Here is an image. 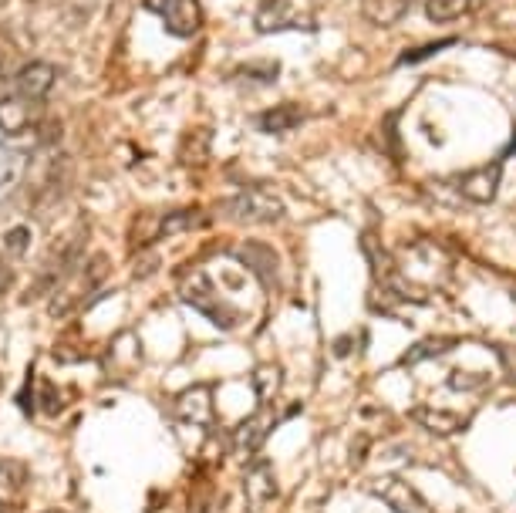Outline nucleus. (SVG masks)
I'll return each instance as SVG.
<instances>
[{
  "label": "nucleus",
  "instance_id": "f257e3e1",
  "mask_svg": "<svg viewBox=\"0 0 516 513\" xmlns=\"http://www.w3.org/2000/svg\"><path fill=\"white\" fill-rule=\"evenodd\" d=\"M179 297L203 311L206 318H213L220 328H233V324H237V314H230V308L216 297V287L203 270H193V274H186L183 281H179Z\"/></svg>",
  "mask_w": 516,
  "mask_h": 513
},
{
  "label": "nucleus",
  "instance_id": "f03ea898",
  "mask_svg": "<svg viewBox=\"0 0 516 513\" xmlns=\"http://www.w3.org/2000/svg\"><path fill=\"white\" fill-rule=\"evenodd\" d=\"M223 213L237 223H277L284 220L287 206L277 196L264 193V189H247V193H237L233 200H226Z\"/></svg>",
  "mask_w": 516,
  "mask_h": 513
},
{
  "label": "nucleus",
  "instance_id": "7ed1b4c3",
  "mask_svg": "<svg viewBox=\"0 0 516 513\" xmlns=\"http://www.w3.org/2000/svg\"><path fill=\"white\" fill-rule=\"evenodd\" d=\"M365 490L375 500H382L392 513H432L429 503L422 500V493L415 490L409 480H402V476H395V473L375 476V480H368Z\"/></svg>",
  "mask_w": 516,
  "mask_h": 513
},
{
  "label": "nucleus",
  "instance_id": "20e7f679",
  "mask_svg": "<svg viewBox=\"0 0 516 513\" xmlns=\"http://www.w3.org/2000/svg\"><path fill=\"white\" fill-rule=\"evenodd\" d=\"M146 11L159 14L172 38H193L203 27V7L199 0H146Z\"/></svg>",
  "mask_w": 516,
  "mask_h": 513
},
{
  "label": "nucleus",
  "instance_id": "39448f33",
  "mask_svg": "<svg viewBox=\"0 0 516 513\" xmlns=\"http://www.w3.org/2000/svg\"><path fill=\"white\" fill-rule=\"evenodd\" d=\"M274 426H277L274 409H270V405H260V412H253V416H247L237 429H233V449H237L240 456L257 453V449L267 443L270 432H274Z\"/></svg>",
  "mask_w": 516,
  "mask_h": 513
},
{
  "label": "nucleus",
  "instance_id": "423d86ee",
  "mask_svg": "<svg viewBox=\"0 0 516 513\" xmlns=\"http://www.w3.org/2000/svg\"><path fill=\"white\" fill-rule=\"evenodd\" d=\"M253 27L260 34H277L287 31V27H311L307 17H297L291 0H260L257 14H253Z\"/></svg>",
  "mask_w": 516,
  "mask_h": 513
},
{
  "label": "nucleus",
  "instance_id": "0eeeda50",
  "mask_svg": "<svg viewBox=\"0 0 516 513\" xmlns=\"http://www.w3.org/2000/svg\"><path fill=\"white\" fill-rule=\"evenodd\" d=\"M243 493H247L250 510H260L267 507L270 500H277V476L267 459L247 466V473H243Z\"/></svg>",
  "mask_w": 516,
  "mask_h": 513
},
{
  "label": "nucleus",
  "instance_id": "6e6552de",
  "mask_svg": "<svg viewBox=\"0 0 516 513\" xmlns=\"http://www.w3.org/2000/svg\"><path fill=\"white\" fill-rule=\"evenodd\" d=\"M500 173H503V159L490 162L483 169H473V173L459 176V193L473 203H493L496 200V189H500Z\"/></svg>",
  "mask_w": 516,
  "mask_h": 513
},
{
  "label": "nucleus",
  "instance_id": "1a4fd4ad",
  "mask_svg": "<svg viewBox=\"0 0 516 513\" xmlns=\"http://www.w3.org/2000/svg\"><path fill=\"white\" fill-rule=\"evenodd\" d=\"M176 412H179V419L189 422V426H203V429L213 426V419H216L213 392L206 389V385H193V389H186L179 395Z\"/></svg>",
  "mask_w": 516,
  "mask_h": 513
},
{
  "label": "nucleus",
  "instance_id": "9d476101",
  "mask_svg": "<svg viewBox=\"0 0 516 513\" xmlns=\"http://www.w3.org/2000/svg\"><path fill=\"white\" fill-rule=\"evenodd\" d=\"M240 264L250 267L253 274H257L267 287H274L277 270H280V257L267 247V243H260V240H247V243H243V247H240Z\"/></svg>",
  "mask_w": 516,
  "mask_h": 513
},
{
  "label": "nucleus",
  "instance_id": "9b49d317",
  "mask_svg": "<svg viewBox=\"0 0 516 513\" xmlns=\"http://www.w3.org/2000/svg\"><path fill=\"white\" fill-rule=\"evenodd\" d=\"M54 78H58V71H54V65L34 61V65L21 68V75L14 78V88H17V95L27 98V102H38V98H44V95L51 92Z\"/></svg>",
  "mask_w": 516,
  "mask_h": 513
},
{
  "label": "nucleus",
  "instance_id": "f8f14e48",
  "mask_svg": "<svg viewBox=\"0 0 516 513\" xmlns=\"http://www.w3.org/2000/svg\"><path fill=\"white\" fill-rule=\"evenodd\" d=\"M412 419L419 422L422 429L436 432V436H456V432H463V429L469 426V419L459 416V412L432 409V405H415V409H412Z\"/></svg>",
  "mask_w": 516,
  "mask_h": 513
},
{
  "label": "nucleus",
  "instance_id": "ddd939ff",
  "mask_svg": "<svg viewBox=\"0 0 516 513\" xmlns=\"http://www.w3.org/2000/svg\"><path fill=\"white\" fill-rule=\"evenodd\" d=\"M301 122H304V108L297 102L274 105L257 115V129H264V132H287V129H297Z\"/></svg>",
  "mask_w": 516,
  "mask_h": 513
},
{
  "label": "nucleus",
  "instance_id": "4468645a",
  "mask_svg": "<svg viewBox=\"0 0 516 513\" xmlns=\"http://www.w3.org/2000/svg\"><path fill=\"white\" fill-rule=\"evenodd\" d=\"M27 98L21 95H0V132L17 135L27 129Z\"/></svg>",
  "mask_w": 516,
  "mask_h": 513
},
{
  "label": "nucleus",
  "instance_id": "2eb2a0df",
  "mask_svg": "<svg viewBox=\"0 0 516 513\" xmlns=\"http://www.w3.org/2000/svg\"><path fill=\"white\" fill-rule=\"evenodd\" d=\"M459 345V338H422V341H415V345L405 351V358H402V365L409 368V365H419V362H432V358H439V355H446V351H452Z\"/></svg>",
  "mask_w": 516,
  "mask_h": 513
},
{
  "label": "nucleus",
  "instance_id": "dca6fc26",
  "mask_svg": "<svg viewBox=\"0 0 516 513\" xmlns=\"http://www.w3.org/2000/svg\"><path fill=\"white\" fill-rule=\"evenodd\" d=\"M473 4L476 0H425V14H429L432 24H449L466 17Z\"/></svg>",
  "mask_w": 516,
  "mask_h": 513
},
{
  "label": "nucleus",
  "instance_id": "f3484780",
  "mask_svg": "<svg viewBox=\"0 0 516 513\" xmlns=\"http://www.w3.org/2000/svg\"><path fill=\"white\" fill-rule=\"evenodd\" d=\"M280 368L277 365H260L257 372H253V395H257L260 405H270L274 402V395L280 389Z\"/></svg>",
  "mask_w": 516,
  "mask_h": 513
},
{
  "label": "nucleus",
  "instance_id": "a211bd4d",
  "mask_svg": "<svg viewBox=\"0 0 516 513\" xmlns=\"http://www.w3.org/2000/svg\"><path fill=\"white\" fill-rule=\"evenodd\" d=\"M409 4L412 0H365V17L375 24H392L409 11Z\"/></svg>",
  "mask_w": 516,
  "mask_h": 513
},
{
  "label": "nucleus",
  "instance_id": "6ab92c4d",
  "mask_svg": "<svg viewBox=\"0 0 516 513\" xmlns=\"http://www.w3.org/2000/svg\"><path fill=\"white\" fill-rule=\"evenodd\" d=\"M203 223V213L199 210H179V213H169L162 216L159 223V233L162 237H172V233H186V230H196Z\"/></svg>",
  "mask_w": 516,
  "mask_h": 513
},
{
  "label": "nucleus",
  "instance_id": "aec40b11",
  "mask_svg": "<svg viewBox=\"0 0 516 513\" xmlns=\"http://www.w3.org/2000/svg\"><path fill=\"white\" fill-rule=\"evenodd\" d=\"M486 385H490L486 375L463 372V368H456V372L449 375V389H456V392H476V389H486Z\"/></svg>",
  "mask_w": 516,
  "mask_h": 513
},
{
  "label": "nucleus",
  "instance_id": "412c9836",
  "mask_svg": "<svg viewBox=\"0 0 516 513\" xmlns=\"http://www.w3.org/2000/svg\"><path fill=\"white\" fill-rule=\"evenodd\" d=\"M4 243H7V250H11V254H27V243H31V233H27V227H14V230L4 237Z\"/></svg>",
  "mask_w": 516,
  "mask_h": 513
},
{
  "label": "nucleus",
  "instance_id": "4be33fe9",
  "mask_svg": "<svg viewBox=\"0 0 516 513\" xmlns=\"http://www.w3.org/2000/svg\"><path fill=\"white\" fill-rule=\"evenodd\" d=\"M500 355H503V362H510V365H506V372L516 378V348H503Z\"/></svg>",
  "mask_w": 516,
  "mask_h": 513
},
{
  "label": "nucleus",
  "instance_id": "5701e85b",
  "mask_svg": "<svg viewBox=\"0 0 516 513\" xmlns=\"http://www.w3.org/2000/svg\"><path fill=\"white\" fill-rule=\"evenodd\" d=\"M348 348H351V341H338V345H334V355H348Z\"/></svg>",
  "mask_w": 516,
  "mask_h": 513
},
{
  "label": "nucleus",
  "instance_id": "b1692460",
  "mask_svg": "<svg viewBox=\"0 0 516 513\" xmlns=\"http://www.w3.org/2000/svg\"><path fill=\"white\" fill-rule=\"evenodd\" d=\"M4 75H7V58L0 54V78H4Z\"/></svg>",
  "mask_w": 516,
  "mask_h": 513
},
{
  "label": "nucleus",
  "instance_id": "393cba45",
  "mask_svg": "<svg viewBox=\"0 0 516 513\" xmlns=\"http://www.w3.org/2000/svg\"><path fill=\"white\" fill-rule=\"evenodd\" d=\"M0 513H11V507H7V503H4V500H0Z\"/></svg>",
  "mask_w": 516,
  "mask_h": 513
},
{
  "label": "nucleus",
  "instance_id": "a878e982",
  "mask_svg": "<svg viewBox=\"0 0 516 513\" xmlns=\"http://www.w3.org/2000/svg\"><path fill=\"white\" fill-rule=\"evenodd\" d=\"M4 470H7V466H4V463H0V473H4ZM0 480H4V476H0Z\"/></svg>",
  "mask_w": 516,
  "mask_h": 513
},
{
  "label": "nucleus",
  "instance_id": "bb28decb",
  "mask_svg": "<svg viewBox=\"0 0 516 513\" xmlns=\"http://www.w3.org/2000/svg\"><path fill=\"white\" fill-rule=\"evenodd\" d=\"M44 513H58V510H44Z\"/></svg>",
  "mask_w": 516,
  "mask_h": 513
}]
</instances>
